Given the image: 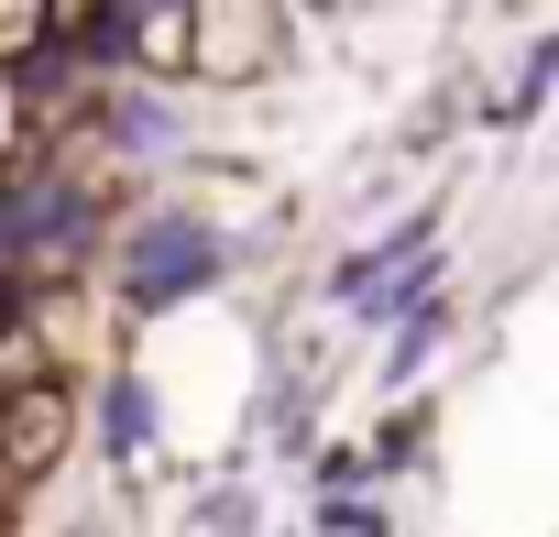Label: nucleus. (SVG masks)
Here are the masks:
<instances>
[{
	"instance_id": "nucleus-1",
	"label": "nucleus",
	"mask_w": 559,
	"mask_h": 537,
	"mask_svg": "<svg viewBox=\"0 0 559 537\" xmlns=\"http://www.w3.org/2000/svg\"><path fill=\"white\" fill-rule=\"evenodd\" d=\"M274 45H286V23H274V12H252V0H219V12H198L187 67H198V77H263Z\"/></svg>"
},
{
	"instance_id": "nucleus-3",
	"label": "nucleus",
	"mask_w": 559,
	"mask_h": 537,
	"mask_svg": "<svg viewBox=\"0 0 559 537\" xmlns=\"http://www.w3.org/2000/svg\"><path fill=\"white\" fill-rule=\"evenodd\" d=\"M219 275V241L198 230V219H154L143 241H132V297H165V286H209Z\"/></svg>"
},
{
	"instance_id": "nucleus-2",
	"label": "nucleus",
	"mask_w": 559,
	"mask_h": 537,
	"mask_svg": "<svg viewBox=\"0 0 559 537\" xmlns=\"http://www.w3.org/2000/svg\"><path fill=\"white\" fill-rule=\"evenodd\" d=\"M67 450V384L56 373H12V482L34 493Z\"/></svg>"
}]
</instances>
